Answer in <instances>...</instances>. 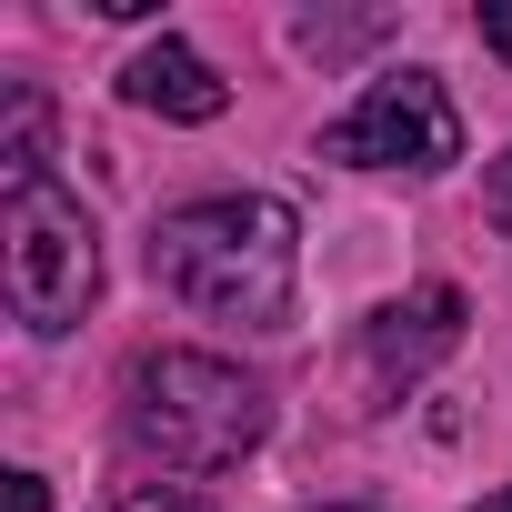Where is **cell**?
Wrapping results in <instances>:
<instances>
[{
	"label": "cell",
	"mask_w": 512,
	"mask_h": 512,
	"mask_svg": "<svg viewBox=\"0 0 512 512\" xmlns=\"http://www.w3.org/2000/svg\"><path fill=\"white\" fill-rule=\"evenodd\" d=\"M0 292H11L21 332H41V342H61L101 302V231L61 181L0 191Z\"/></svg>",
	"instance_id": "3"
},
{
	"label": "cell",
	"mask_w": 512,
	"mask_h": 512,
	"mask_svg": "<svg viewBox=\"0 0 512 512\" xmlns=\"http://www.w3.org/2000/svg\"><path fill=\"white\" fill-rule=\"evenodd\" d=\"M262 432H272V392L221 352L161 342L121 372V442L161 472H231L262 452Z\"/></svg>",
	"instance_id": "2"
},
{
	"label": "cell",
	"mask_w": 512,
	"mask_h": 512,
	"mask_svg": "<svg viewBox=\"0 0 512 512\" xmlns=\"http://www.w3.org/2000/svg\"><path fill=\"white\" fill-rule=\"evenodd\" d=\"M151 282L181 312H201V322L292 332L302 221H292L282 191H201V201H171L151 221Z\"/></svg>",
	"instance_id": "1"
},
{
	"label": "cell",
	"mask_w": 512,
	"mask_h": 512,
	"mask_svg": "<svg viewBox=\"0 0 512 512\" xmlns=\"http://www.w3.org/2000/svg\"><path fill=\"white\" fill-rule=\"evenodd\" d=\"M462 322H472V302L452 292V282H422V292H402V302H382L372 322H362V362L382 372V382H422L432 362H452L462 352Z\"/></svg>",
	"instance_id": "5"
},
{
	"label": "cell",
	"mask_w": 512,
	"mask_h": 512,
	"mask_svg": "<svg viewBox=\"0 0 512 512\" xmlns=\"http://www.w3.org/2000/svg\"><path fill=\"white\" fill-rule=\"evenodd\" d=\"M312 512H372V502H312Z\"/></svg>",
	"instance_id": "13"
},
{
	"label": "cell",
	"mask_w": 512,
	"mask_h": 512,
	"mask_svg": "<svg viewBox=\"0 0 512 512\" xmlns=\"http://www.w3.org/2000/svg\"><path fill=\"white\" fill-rule=\"evenodd\" d=\"M111 512H211L201 492H181V482H151V492H121Z\"/></svg>",
	"instance_id": "8"
},
{
	"label": "cell",
	"mask_w": 512,
	"mask_h": 512,
	"mask_svg": "<svg viewBox=\"0 0 512 512\" xmlns=\"http://www.w3.org/2000/svg\"><path fill=\"white\" fill-rule=\"evenodd\" d=\"M322 161L342 171H452L462 161V111L432 71H372L342 121H322Z\"/></svg>",
	"instance_id": "4"
},
{
	"label": "cell",
	"mask_w": 512,
	"mask_h": 512,
	"mask_svg": "<svg viewBox=\"0 0 512 512\" xmlns=\"http://www.w3.org/2000/svg\"><path fill=\"white\" fill-rule=\"evenodd\" d=\"M121 101H131V111H161V121H221V111H231V81H221L181 31H161V41H141V51L121 61Z\"/></svg>",
	"instance_id": "6"
},
{
	"label": "cell",
	"mask_w": 512,
	"mask_h": 512,
	"mask_svg": "<svg viewBox=\"0 0 512 512\" xmlns=\"http://www.w3.org/2000/svg\"><path fill=\"white\" fill-rule=\"evenodd\" d=\"M472 512H512V482H502V492H482V502H472Z\"/></svg>",
	"instance_id": "12"
},
{
	"label": "cell",
	"mask_w": 512,
	"mask_h": 512,
	"mask_svg": "<svg viewBox=\"0 0 512 512\" xmlns=\"http://www.w3.org/2000/svg\"><path fill=\"white\" fill-rule=\"evenodd\" d=\"M11 181H51V111H41L31 81L11 91V121H0V191Z\"/></svg>",
	"instance_id": "7"
},
{
	"label": "cell",
	"mask_w": 512,
	"mask_h": 512,
	"mask_svg": "<svg viewBox=\"0 0 512 512\" xmlns=\"http://www.w3.org/2000/svg\"><path fill=\"white\" fill-rule=\"evenodd\" d=\"M0 482H11V512H51V482L41 472H0Z\"/></svg>",
	"instance_id": "10"
},
{
	"label": "cell",
	"mask_w": 512,
	"mask_h": 512,
	"mask_svg": "<svg viewBox=\"0 0 512 512\" xmlns=\"http://www.w3.org/2000/svg\"><path fill=\"white\" fill-rule=\"evenodd\" d=\"M492 221H502V231H512V151H502V161H492Z\"/></svg>",
	"instance_id": "11"
},
{
	"label": "cell",
	"mask_w": 512,
	"mask_h": 512,
	"mask_svg": "<svg viewBox=\"0 0 512 512\" xmlns=\"http://www.w3.org/2000/svg\"><path fill=\"white\" fill-rule=\"evenodd\" d=\"M472 31H482V51H492V61H512V0H482Z\"/></svg>",
	"instance_id": "9"
}]
</instances>
